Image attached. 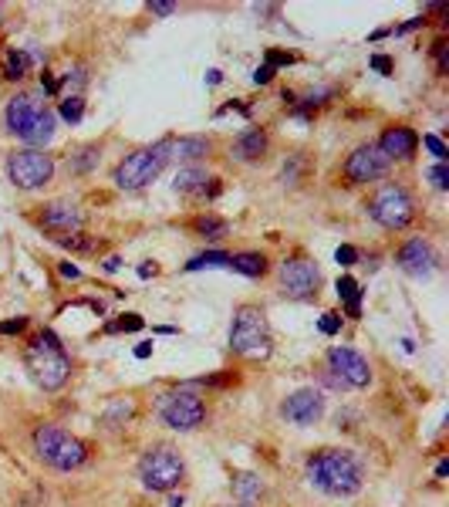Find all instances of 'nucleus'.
I'll use <instances>...</instances> for the list:
<instances>
[{
    "label": "nucleus",
    "mask_w": 449,
    "mask_h": 507,
    "mask_svg": "<svg viewBox=\"0 0 449 507\" xmlns=\"http://www.w3.org/2000/svg\"><path fill=\"white\" fill-rule=\"evenodd\" d=\"M307 480L328 497H352L365 484V464L352 450H318L307 456Z\"/></svg>",
    "instance_id": "f257e3e1"
},
{
    "label": "nucleus",
    "mask_w": 449,
    "mask_h": 507,
    "mask_svg": "<svg viewBox=\"0 0 449 507\" xmlns=\"http://www.w3.org/2000/svg\"><path fill=\"white\" fill-rule=\"evenodd\" d=\"M4 126L11 136H18L27 149H44L54 139V129H58V115L54 109L35 95V91H18L7 109H4Z\"/></svg>",
    "instance_id": "f03ea898"
},
{
    "label": "nucleus",
    "mask_w": 449,
    "mask_h": 507,
    "mask_svg": "<svg viewBox=\"0 0 449 507\" xmlns=\"http://www.w3.org/2000/svg\"><path fill=\"white\" fill-rule=\"evenodd\" d=\"M24 365H27L31 379H35L41 389H48V393L61 389L65 382L72 379V359H68L65 345H61V339H58L54 332H41L35 342L27 345Z\"/></svg>",
    "instance_id": "7ed1b4c3"
},
{
    "label": "nucleus",
    "mask_w": 449,
    "mask_h": 507,
    "mask_svg": "<svg viewBox=\"0 0 449 507\" xmlns=\"http://www.w3.org/2000/svg\"><path fill=\"white\" fill-rule=\"evenodd\" d=\"M169 160H173V139H159L156 145H143V149L128 152L126 160L115 166L112 180L119 190H143L159 176Z\"/></svg>",
    "instance_id": "20e7f679"
},
{
    "label": "nucleus",
    "mask_w": 449,
    "mask_h": 507,
    "mask_svg": "<svg viewBox=\"0 0 449 507\" xmlns=\"http://www.w3.org/2000/svg\"><path fill=\"white\" fill-rule=\"evenodd\" d=\"M35 453L41 456V464H48V467L61 473L78 471L89 460V447L78 436L68 433V430H61V426H37Z\"/></svg>",
    "instance_id": "39448f33"
},
{
    "label": "nucleus",
    "mask_w": 449,
    "mask_h": 507,
    "mask_svg": "<svg viewBox=\"0 0 449 507\" xmlns=\"http://www.w3.org/2000/svg\"><path fill=\"white\" fill-rule=\"evenodd\" d=\"M368 217L385 230H406L415 220V199L402 183H382L365 203Z\"/></svg>",
    "instance_id": "423d86ee"
},
{
    "label": "nucleus",
    "mask_w": 449,
    "mask_h": 507,
    "mask_svg": "<svg viewBox=\"0 0 449 507\" xmlns=\"http://www.w3.org/2000/svg\"><path fill=\"white\" fill-rule=\"evenodd\" d=\"M230 352L236 355H267L270 352V325L260 305H240L234 311Z\"/></svg>",
    "instance_id": "0eeeda50"
},
{
    "label": "nucleus",
    "mask_w": 449,
    "mask_h": 507,
    "mask_svg": "<svg viewBox=\"0 0 449 507\" xmlns=\"http://www.w3.org/2000/svg\"><path fill=\"white\" fill-rule=\"evenodd\" d=\"M186 477V460L176 447H149L145 456L139 460V480H143L149 490H166L180 488V480Z\"/></svg>",
    "instance_id": "6e6552de"
},
{
    "label": "nucleus",
    "mask_w": 449,
    "mask_h": 507,
    "mask_svg": "<svg viewBox=\"0 0 449 507\" xmlns=\"http://www.w3.org/2000/svg\"><path fill=\"white\" fill-rule=\"evenodd\" d=\"M156 410H159L162 423H166L169 430H176V433H190V430L203 426V419H206V402H203V396L193 393V389L162 393Z\"/></svg>",
    "instance_id": "1a4fd4ad"
},
{
    "label": "nucleus",
    "mask_w": 449,
    "mask_h": 507,
    "mask_svg": "<svg viewBox=\"0 0 449 507\" xmlns=\"http://www.w3.org/2000/svg\"><path fill=\"white\" fill-rule=\"evenodd\" d=\"M7 176L18 190H41L54 176V160L44 149H14L7 156Z\"/></svg>",
    "instance_id": "9d476101"
},
{
    "label": "nucleus",
    "mask_w": 449,
    "mask_h": 507,
    "mask_svg": "<svg viewBox=\"0 0 449 507\" xmlns=\"http://www.w3.org/2000/svg\"><path fill=\"white\" fill-rule=\"evenodd\" d=\"M277 285H281V294L290 298V301H314L318 291H321V271L314 261L307 257H288L277 271Z\"/></svg>",
    "instance_id": "9b49d317"
},
{
    "label": "nucleus",
    "mask_w": 449,
    "mask_h": 507,
    "mask_svg": "<svg viewBox=\"0 0 449 507\" xmlns=\"http://www.w3.org/2000/svg\"><path fill=\"white\" fill-rule=\"evenodd\" d=\"M389 160H385V152L378 149V145H359L348 160H344L342 166V173H344V180L352 183V186H365V183H375L382 180L385 173H389Z\"/></svg>",
    "instance_id": "f8f14e48"
},
{
    "label": "nucleus",
    "mask_w": 449,
    "mask_h": 507,
    "mask_svg": "<svg viewBox=\"0 0 449 507\" xmlns=\"http://www.w3.org/2000/svg\"><path fill=\"white\" fill-rule=\"evenodd\" d=\"M37 223H41V230L54 234V240H61V237L81 234V227H85V210H81L78 203H72V199H54L48 207H41Z\"/></svg>",
    "instance_id": "ddd939ff"
},
{
    "label": "nucleus",
    "mask_w": 449,
    "mask_h": 507,
    "mask_svg": "<svg viewBox=\"0 0 449 507\" xmlns=\"http://www.w3.org/2000/svg\"><path fill=\"white\" fill-rule=\"evenodd\" d=\"M328 369H331L348 389H365V386L372 382V365H368V359H365L361 352H355V348H348V345H335V348L328 352Z\"/></svg>",
    "instance_id": "4468645a"
},
{
    "label": "nucleus",
    "mask_w": 449,
    "mask_h": 507,
    "mask_svg": "<svg viewBox=\"0 0 449 507\" xmlns=\"http://www.w3.org/2000/svg\"><path fill=\"white\" fill-rule=\"evenodd\" d=\"M396 264L406 274H413V277H430L436 271V264H439V257H436L426 237H409L396 251Z\"/></svg>",
    "instance_id": "2eb2a0df"
},
{
    "label": "nucleus",
    "mask_w": 449,
    "mask_h": 507,
    "mask_svg": "<svg viewBox=\"0 0 449 507\" xmlns=\"http://www.w3.org/2000/svg\"><path fill=\"white\" fill-rule=\"evenodd\" d=\"M281 417L294 426H314L324 417V396L318 389H298L281 402Z\"/></svg>",
    "instance_id": "dca6fc26"
},
{
    "label": "nucleus",
    "mask_w": 449,
    "mask_h": 507,
    "mask_svg": "<svg viewBox=\"0 0 449 507\" xmlns=\"http://www.w3.org/2000/svg\"><path fill=\"white\" fill-rule=\"evenodd\" d=\"M378 149L385 152L389 163H396V160L406 163V160H413L415 149H419V136L409 126H389L382 132V139H378Z\"/></svg>",
    "instance_id": "f3484780"
},
{
    "label": "nucleus",
    "mask_w": 449,
    "mask_h": 507,
    "mask_svg": "<svg viewBox=\"0 0 449 507\" xmlns=\"http://www.w3.org/2000/svg\"><path fill=\"white\" fill-rule=\"evenodd\" d=\"M270 139L264 129H244L240 136L234 139V156L240 163H260L267 156Z\"/></svg>",
    "instance_id": "a211bd4d"
},
{
    "label": "nucleus",
    "mask_w": 449,
    "mask_h": 507,
    "mask_svg": "<svg viewBox=\"0 0 449 507\" xmlns=\"http://www.w3.org/2000/svg\"><path fill=\"white\" fill-rule=\"evenodd\" d=\"M210 149H213V143L206 136H182V139H173V160L197 163V160L210 156Z\"/></svg>",
    "instance_id": "6ab92c4d"
},
{
    "label": "nucleus",
    "mask_w": 449,
    "mask_h": 507,
    "mask_svg": "<svg viewBox=\"0 0 449 507\" xmlns=\"http://www.w3.org/2000/svg\"><path fill=\"white\" fill-rule=\"evenodd\" d=\"M230 271L244 274V277H264L270 271V264L264 254L244 251V254H230Z\"/></svg>",
    "instance_id": "aec40b11"
},
{
    "label": "nucleus",
    "mask_w": 449,
    "mask_h": 507,
    "mask_svg": "<svg viewBox=\"0 0 449 507\" xmlns=\"http://www.w3.org/2000/svg\"><path fill=\"white\" fill-rule=\"evenodd\" d=\"M335 291H338V298H342L344 305H348V318H359L361 315V285L352 277V274H342L338 277V285H335Z\"/></svg>",
    "instance_id": "412c9836"
},
{
    "label": "nucleus",
    "mask_w": 449,
    "mask_h": 507,
    "mask_svg": "<svg viewBox=\"0 0 449 507\" xmlns=\"http://www.w3.org/2000/svg\"><path fill=\"white\" fill-rule=\"evenodd\" d=\"M206 173L199 169V166H186V169H180L176 173V180H173V186L180 190V193H206Z\"/></svg>",
    "instance_id": "4be33fe9"
},
{
    "label": "nucleus",
    "mask_w": 449,
    "mask_h": 507,
    "mask_svg": "<svg viewBox=\"0 0 449 507\" xmlns=\"http://www.w3.org/2000/svg\"><path fill=\"white\" fill-rule=\"evenodd\" d=\"M193 230L199 237H206V240H223V237L230 234V223L223 217H213V214H203V217L193 220Z\"/></svg>",
    "instance_id": "5701e85b"
},
{
    "label": "nucleus",
    "mask_w": 449,
    "mask_h": 507,
    "mask_svg": "<svg viewBox=\"0 0 449 507\" xmlns=\"http://www.w3.org/2000/svg\"><path fill=\"white\" fill-rule=\"evenodd\" d=\"M260 477L257 473H234V494L240 504H253L260 497Z\"/></svg>",
    "instance_id": "b1692460"
},
{
    "label": "nucleus",
    "mask_w": 449,
    "mask_h": 507,
    "mask_svg": "<svg viewBox=\"0 0 449 507\" xmlns=\"http://www.w3.org/2000/svg\"><path fill=\"white\" fill-rule=\"evenodd\" d=\"M27 65H31V55L20 51V48H11V51L4 55V78H7V82H20V78L27 74Z\"/></svg>",
    "instance_id": "393cba45"
},
{
    "label": "nucleus",
    "mask_w": 449,
    "mask_h": 507,
    "mask_svg": "<svg viewBox=\"0 0 449 507\" xmlns=\"http://www.w3.org/2000/svg\"><path fill=\"white\" fill-rule=\"evenodd\" d=\"M203 268H230V254L223 251H210V254H199L186 264V271H203Z\"/></svg>",
    "instance_id": "a878e982"
},
{
    "label": "nucleus",
    "mask_w": 449,
    "mask_h": 507,
    "mask_svg": "<svg viewBox=\"0 0 449 507\" xmlns=\"http://www.w3.org/2000/svg\"><path fill=\"white\" fill-rule=\"evenodd\" d=\"M95 166H98V145H85L78 156H72V173H78V176L91 173Z\"/></svg>",
    "instance_id": "bb28decb"
},
{
    "label": "nucleus",
    "mask_w": 449,
    "mask_h": 507,
    "mask_svg": "<svg viewBox=\"0 0 449 507\" xmlns=\"http://www.w3.org/2000/svg\"><path fill=\"white\" fill-rule=\"evenodd\" d=\"M81 115H85V98L81 95H68L61 102V119L65 122H81Z\"/></svg>",
    "instance_id": "cd10ccee"
},
{
    "label": "nucleus",
    "mask_w": 449,
    "mask_h": 507,
    "mask_svg": "<svg viewBox=\"0 0 449 507\" xmlns=\"http://www.w3.org/2000/svg\"><path fill=\"white\" fill-rule=\"evenodd\" d=\"M143 325H145V322L139 318V315H122L119 322H108L105 332H108V335H115V332H139Z\"/></svg>",
    "instance_id": "c85d7f7f"
},
{
    "label": "nucleus",
    "mask_w": 449,
    "mask_h": 507,
    "mask_svg": "<svg viewBox=\"0 0 449 507\" xmlns=\"http://www.w3.org/2000/svg\"><path fill=\"white\" fill-rule=\"evenodd\" d=\"M422 145H426L432 156H436V163H446V160H449V149L443 145V139H439V136H422Z\"/></svg>",
    "instance_id": "c756f323"
},
{
    "label": "nucleus",
    "mask_w": 449,
    "mask_h": 507,
    "mask_svg": "<svg viewBox=\"0 0 449 507\" xmlns=\"http://www.w3.org/2000/svg\"><path fill=\"white\" fill-rule=\"evenodd\" d=\"M321 332L324 335H338V332H342V315H338V311H324Z\"/></svg>",
    "instance_id": "7c9ffc66"
},
{
    "label": "nucleus",
    "mask_w": 449,
    "mask_h": 507,
    "mask_svg": "<svg viewBox=\"0 0 449 507\" xmlns=\"http://www.w3.org/2000/svg\"><path fill=\"white\" fill-rule=\"evenodd\" d=\"M430 180H432V186L436 190H446L449 186V169H446V163H436L430 169Z\"/></svg>",
    "instance_id": "2f4dec72"
},
{
    "label": "nucleus",
    "mask_w": 449,
    "mask_h": 507,
    "mask_svg": "<svg viewBox=\"0 0 449 507\" xmlns=\"http://www.w3.org/2000/svg\"><path fill=\"white\" fill-rule=\"evenodd\" d=\"M180 7L173 4V0H152L149 4V14H156V18H169V14H176Z\"/></svg>",
    "instance_id": "473e14b6"
},
{
    "label": "nucleus",
    "mask_w": 449,
    "mask_h": 507,
    "mask_svg": "<svg viewBox=\"0 0 449 507\" xmlns=\"http://www.w3.org/2000/svg\"><path fill=\"white\" fill-rule=\"evenodd\" d=\"M335 261H338V264H342V268H352V264H355V261H359V251H355V247H352V244H342V247H338V251H335Z\"/></svg>",
    "instance_id": "72a5a7b5"
},
{
    "label": "nucleus",
    "mask_w": 449,
    "mask_h": 507,
    "mask_svg": "<svg viewBox=\"0 0 449 507\" xmlns=\"http://www.w3.org/2000/svg\"><path fill=\"white\" fill-rule=\"evenodd\" d=\"M89 82V74H85V68H72L68 74H61V85H68V89H81Z\"/></svg>",
    "instance_id": "f704fd0d"
},
{
    "label": "nucleus",
    "mask_w": 449,
    "mask_h": 507,
    "mask_svg": "<svg viewBox=\"0 0 449 507\" xmlns=\"http://www.w3.org/2000/svg\"><path fill=\"white\" fill-rule=\"evenodd\" d=\"M264 65L277 72V68H284V65H294V55H284V51H274V48H270V51H267V61H264Z\"/></svg>",
    "instance_id": "c9c22d12"
},
{
    "label": "nucleus",
    "mask_w": 449,
    "mask_h": 507,
    "mask_svg": "<svg viewBox=\"0 0 449 507\" xmlns=\"http://www.w3.org/2000/svg\"><path fill=\"white\" fill-rule=\"evenodd\" d=\"M426 14H422V18H413V20H406V24H402V27H392V31H389V35H409V31H415V27H426Z\"/></svg>",
    "instance_id": "e433bc0d"
},
{
    "label": "nucleus",
    "mask_w": 449,
    "mask_h": 507,
    "mask_svg": "<svg viewBox=\"0 0 449 507\" xmlns=\"http://www.w3.org/2000/svg\"><path fill=\"white\" fill-rule=\"evenodd\" d=\"M27 328V318H14V322H0V335H18Z\"/></svg>",
    "instance_id": "4c0bfd02"
},
{
    "label": "nucleus",
    "mask_w": 449,
    "mask_h": 507,
    "mask_svg": "<svg viewBox=\"0 0 449 507\" xmlns=\"http://www.w3.org/2000/svg\"><path fill=\"white\" fill-rule=\"evenodd\" d=\"M372 68H375L378 74H392V58H385V55H372V61H368Z\"/></svg>",
    "instance_id": "58836bf2"
},
{
    "label": "nucleus",
    "mask_w": 449,
    "mask_h": 507,
    "mask_svg": "<svg viewBox=\"0 0 449 507\" xmlns=\"http://www.w3.org/2000/svg\"><path fill=\"white\" fill-rule=\"evenodd\" d=\"M41 89H44V95H58V91H61V82H58V78H54V74H41Z\"/></svg>",
    "instance_id": "ea45409f"
},
{
    "label": "nucleus",
    "mask_w": 449,
    "mask_h": 507,
    "mask_svg": "<svg viewBox=\"0 0 449 507\" xmlns=\"http://www.w3.org/2000/svg\"><path fill=\"white\" fill-rule=\"evenodd\" d=\"M270 78H274V68H267V65H260V68L253 72V82H257V85H270Z\"/></svg>",
    "instance_id": "a19ab883"
},
{
    "label": "nucleus",
    "mask_w": 449,
    "mask_h": 507,
    "mask_svg": "<svg viewBox=\"0 0 449 507\" xmlns=\"http://www.w3.org/2000/svg\"><path fill=\"white\" fill-rule=\"evenodd\" d=\"M61 274H65V277H72V281H78V277H81V271H78L74 264H61Z\"/></svg>",
    "instance_id": "79ce46f5"
},
{
    "label": "nucleus",
    "mask_w": 449,
    "mask_h": 507,
    "mask_svg": "<svg viewBox=\"0 0 449 507\" xmlns=\"http://www.w3.org/2000/svg\"><path fill=\"white\" fill-rule=\"evenodd\" d=\"M149 355H152V342H143L135 348V359H149Z\"/></svg>",
    "instance_id": "37998d69"
},
{
    "label": "nucleus",
    "mask_w": 449,
    "mask_h": 507,
    "mask_svg": "<svg viewBox=\"0 0 449 507\" xmlns=\"http://www.w3.org/2000/svg\"><path fill=\"white\" fill-rule=\"evenodd\" d=\"M119 264H122L119 257H108V261H105V264H102V268H105V271H119Z\"/></svg>",
    "instance_id": "c03bdc74"
},
{
    "label": "nucleus",
    "mask_w": 449,
    "mask_h": 507,
    "mask_svg": "<svg viewBox=\"0 0 449 507\" xmlns=\"http://www.w3.org/2000/svg\"><path fill=\"white\" fill-rule=\"evenodd\" d=\"M220 78H223V74L216 72V68L213 72H206V82H210V85H220Z\"/></svg>",
    "instance_id": "a18cd8bd"
},
{
    "label": "nucleus",
    "mask_w": 449,
    "mask_h": 507,
    "mask_svg": "<svg viewBox=\"0 0 449 507\" xmlns=\"http://www.w3.org/2000/svg\"><path fill=\"white\" fill-rule=\"evenodd\" d=\"M449 473V464L446 460H439V467H436V477H446Z\"/></svg>",
    "instance_id": "49530a36"
},
{
    "label": "nucleus",
    "mask_w": 449,
    "mask_h": 507,
    "mask_svg": "<svg viewBox=\"0 0 449 507\" xmlns=\"http://www.w3.org/2000/svg\"><path fill=\"white\" fill-rule=\"evenodd\" d=\"M152 274H156V268H149V264H143V268H139V277H152Z\"/></svg>",
    "instance_id": "de8ad7c7"
},
{
    "label": "nucleus",
    "mask_w": 449,
    "mask_h": 507,
    "mask_svg": "<svg viewBox=\"0 0 449 507\" xmlns=\"http://www.w3.org/2000/svg\"><path fill=\"white\" fill-rule=\"evenodd\" d=\"M166 507H182V497H169V504Z\"/></svg>",
    "instance_id": "09e8293b"
},
{
    "label": "nucleus",
    "mask_w": 449,
    "mask_h": 507,
    "mask_svg": "<svg viewBox=\"0 0 449 507\" xmlns=\"http://www.w3.org/2000/svg\"><path fill=\"white\" fill-rule=\"evenodd\" d=\"M240 507H247V504H240Z\"/></svg>",
    "instance_id": "8fccbe9b"
}]
</instances>
